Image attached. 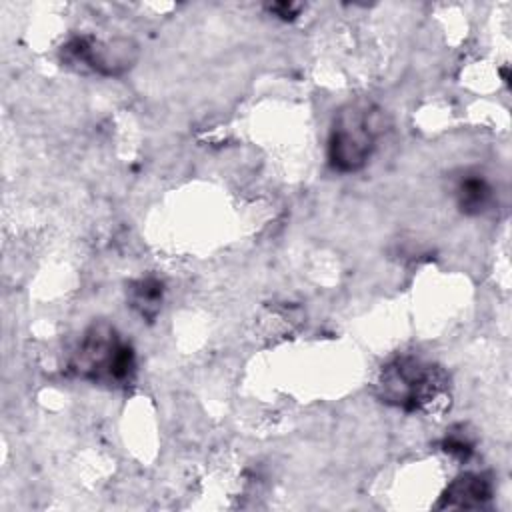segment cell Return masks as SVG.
<instances>
[{"instance_id": "cell-1", "label": "cell", "mask_w": 512, "mask_h": 512, "mask_svg": "<svg viewBox=\"0 0 512 512\" xmlns=\"http://www.w3.org/2000/svg\"><path fill=\"white\" fill-rule=\"evenodd\" d=\"M376 394L404 412H438L450 398V376L434 362L404 354L382 366Z\"/></svg>"}, {"instance_id": "cell-2", "label": "cell", "mask_w": 512, "mask_h": 512, "mask_svg": "<svg viewBox=\"0 0 512 512\" xmlns=\"http://www.w3.org/2000/svg\"><path fill=\"white\" fill-rule=\"evenodd\" d=\"M70 370L82 380L106 386H126L136 374L132 344L108 322H94L86 328Z\"/></svg>"}, {"instance_id": "cell-3", "label": "cell", "mask_w": 512, "mask_h": 512, "mask_svg": "<svg viewBox=\"0 0 512 512\" xmlns=\"http://www.w3.org/2000/svg\"><path fill=\"white\" fill-rule=\"evenodd\" d=\"M384 132V112L372 102H350L334 116L328 136V162L338 172L362 170Z\"/></svg>"}, {"instance_id": "cell-4", "label": "cell", "mask_w": 512, "mask_h": 512, "mask_svg": "<svg viewBox=\"0 0 512 512\" xmlns=\"http://www.w3.org/2000/svg\"><path fill=\"white\" fill-rule=\"evenodd\" d=\"M62 54L70 64H78L98 74L118 76L134 64L138 50L130 40L102 42L92 36H76L64 46Z\"/></svg>"}, {"instance_id": "cell-5", "label": "cell", "mask_w": 512, "mask_h": 512, "mask_svg": "<svg viewBox=\"0 0 512 512\" xmlns=\"http://www.w3.org/2000/svg\"><path fill=\"white\" fill-rule=\"evenodd\" d=\"M492 498V482L478 472H466L454 478L442 492L440 508H484Z\"/></svg>"}, {"instance_id": "cell-6", "label": "cell", "mask_w": 512, "mask_h": 512, "mask_svg": "<svg viewBox=\"0 0 512 512\" xmlns=\"http://www.w3.org/2000/svg\"><path fill=\"white\" fill-rule=\"evenodd\" d=\"M452 194L460 212L468 216L484 214L494 202L492 184L480 172L474 170L460 172V176L454 180Z\"/></svg>"}, {"instance_id": "cell-7", "label": "cell", "mask_w": 512, "mask_h": 512, "mask_svg": "<svg viewBox=\"0 0 512 512\" xmlns=\"http://www.w3.org/2000/svg\"><path fill=\"white\" fill-rule=\"evenodd\" d=\"M164 298V284L162 280L154 276L140 278L130 284L128 288V302L130 306L146 320H154L156 314L160 312Z\"/></svg>"}, {"instance_id": "cell-8", "label": "cell", "mask_w": 512, "mask_h": 512, "mask_svg": "<svg viewBox=\"0 0 512 512\" xmlns=\"http://www.w3.org/2000/svg\"><path fill=\"white\" fill-rule=\"evenodd\" d=\"M442 448L444 452L456 456L458 460H466L474 450V440L464 430V426H458L446 434V438L442 440Z\"/></svg>"}, {"instance_id": "cell-9", "label": "cell", "mask_w": 512, "mask_h": 512, "mask_svg": "<svg viewBox=\"0 0 512 512\" xmlns=\"http://www.w3.org/2000/svg\"><path fill=\"white\" fill-rule=\"evenodd\" d=\"M270 12H274L278 18L282 20H292L298 16L300 12V4H288V2H280V4H272L270 6Z\"/></svg>"}]
</instances>
